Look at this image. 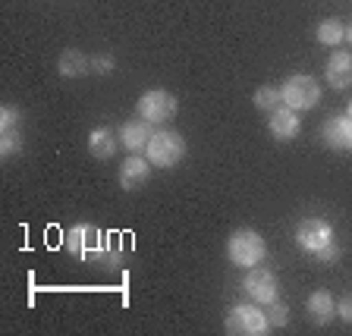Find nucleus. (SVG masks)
<instances>
[{"label":"nucleus","mask_w":352,"mask_h":336,"mask_svg":"<svg viewBox=\"0 0 352 336\" xmlns=\"http://www.w3.org/2000/svg\"><path fill=\"white\" fill-rule=\"evenodd\" d=\"M95 66L101 69V73H110V69H113V57H98Z\"/></svg>","instance_id":"24"},{"label":"nucleus","mask_w":352,"mask_h":336,"mask_svg":"<svg viewBox=\"0 0 352 336\" xmlns=\"http://www.w3.org/2000/svg\"><path fill=\"white\" fill-rule=\"evenodd\" d=\"M139 117L148 123H167L176 117V98L170 91H145L139 98Z\"/></svg>","instance_id":"5"},{"label":"nucleus","mask_w":352,"mask_h":336,"mask_svg":"<svg viewBox=\"0 0 352 336\" xmlns=\"http://www.w3.org/2000/svg\"><path fill=\"white\" fill-rule=\"evenodd\" d=\"M324 142H327L333 151H349L352 148V120L349 117H333L324 123Z\"/></svg>","instance_id":"10"},{"label":"nucleus","mask_w":352,"mask_h":336,"mask_svg":"<svg viewBox=\"0 0 352 336\" xmlns=\"http://www.w3.org/2000/svg\"><path fill=\"white\" fill-rule=\"evenodd\" d=\"M337 315L343 317L346 324H352V295H346V299L337 302Z\"/></svg>","instance_id":"23"},{"label":"nucleus","mask_w":352,"mask_h":336,"mask_svg":"<svg viewBox=\"0 0 352 336\" xmlns=\"http://www.w3.org/2000/svg\"><path fill=\"white\" fill-rule=\"evenodd\" d=\"M227 251H230V261L233 264H239V267H255V264H261L267 249H264V239L255 229H239V233L230 236Z\"/></svg>","instance_id":"2"},{"label":"nucleus","mask_w":352,"mask_h":336,"mask_svg":"<svg viewBox=\"0 0 352 336\" xmlns=\"http://www.w3.org/2000/svg\"><path fill=\"white\" fill-rule=\"evenodd\" d=\"M88 151L95 154L98 161H107V157H113V151H117V139H113L107 129H95L88 135Z\"/></svg>","instance_id":"16"},{"label":"nucleus","mask_w":352,"mask_h":336,"mask_svg":"<svg viewBox=\"0 0 352 336\" xmlns=\"http://www.w3.org/2000/svg\"><path fill=\"white\" fill-rule=\"evenodd\" d=\"M16 123H19V110L16 107L0 110V129H16Z\"/></svg>","instance_id":"22"},{"label":"nucleus","mask_w":352,"mask_h":336,"mask_svg":"<svg viewBox=\"0 0 352 336\" xmlns=\"http://www.w3.org/2000/svg\"><path fill=\"white\" fill-rule=\"evenodd\" d=\"M296 242H299L305 251H318L321 245L333 242V227H330L327 220H321V217H308V220H302L299 227H296Z\"/></svg>","instance_id":"6"},{"label":"nucleus","mask_w":352,"mask_h":336,"mask_svg":"<svg viewBox=\"0 0 352 336\" xmlns=\"http://www.w3.org/2000/svg\"><path fill=\"white\" fill-rule=\"evenodd\" d=\"M346 41L352 44V25H349V29H346Z\"/></svg>","instance_id":"25"},{"label":"nucleus","mask_w":352,"mask_h":336,"mask_svg":"<svg viewBox=\"0 0 352 336\" xmlns=\"http://www.w3.org/2000/svg\"><path fill=\"white\" fill-rule=\"evenodd\" d=\"M227 330L239 336H264L267 333V317H264L261 308L255 305H236L227 315Z\"/></svg>","instance_id":"4"},{"label":"nucleus","mask_w":352,"mask_h":336,"mask_svg":"<svg viewBox=\"0 0 352 336\" xmlns=\"http://www.w3.org/2000/svg\"><path fill=\"white\" fill-rule=\"evenodd\" d=\"M308 315H311V321L315 324H327L330 317L337 315V302L330 299V293L318 289V293L308 295Z\"/></svg>","instance_id":"14"},{"label":"nucleus","mask_w":352,"mask_h":336,"mask_svg":"<svg viewBox=\"0 0 352 336\" xmlns=\"http://www.w3.org/2000/svg\"><path fill=\"white\" fill-rule=\"evenodd\" d=\"M264 317H267V327H286L289 308H286L280 299H271V302H264Z\"/></svg>","instance_id":"18"},{"label":"nucleus","mask_w":352,"mask_h":336,"mask_svg":"<svg viewBox=\"0 0 352 336\" xmlns=\"http://www.w3.org/2000/svg\"><path fill=\"white\" fill-rule=\"evenodd\" d=\"M148 179H151V161H145V157H129V161H123V167H120V186H123L126 192L142 189Z\"/></svg>","instance_id":"8"},{"label":"nucleus","mask_w":352,"mask_h":336,"mask_svg":"<svg viewBox=\"0 0 352 336\" xmlns=\"http://www.w3.org/2000/svg\"><path fill=\"white\" fill-rule=\"evenodd\" d=\"M318 41L324 44V47H337L340 41H346V29L340 19H324L321 25H318Z\"/></svg>","instance_id":"17"},{"label":"nucleus","mask_w":352,"mask_h":336,"mask_svg":"<svg viewBox=\"0 0 352 336\" xmlns=\"http://www.w3.org/2000/svg\"><path fill=\"white\" fill-rule=\"evenodd\" d=\"M280 88H274V85H264V88H258L255 91V107H261V110H277L280 107Z\"/></svg>","instance_id":"19"},{"label":"nucleus","mask_w":352,"mask_h":336,"mask_svg":"<svg viewBox=\"0 0 352 336\" xmlns=\"http://www.w3.org/2000/svg\"><path fill=\"white\" fill-rule=\"evenodd\" d=\"M315 258H318V261H324V264L340 261V249H337V242H327V245H321V249L315 251Z\"/></svg>","instance_id":"21"},{"label":"nucleus","mask_w":352,"mask_h":336,"mask_svg":"<svg viewBox=\"0 0 352 336\" xmlns=\"http://www.w3.org/2000/svg\"><path fill=\"white\" fill-rule=\"evenodd\" d=\"M145 148H148V161H151L154 167H176V164L186 157L183 135H176V132H170V129L154 132Z\"/></svg>","instance_id":"1"},{"label":"nucleus","mask_w":352,"mask_h":336,"mask_svg":"<svg viewBox=\"0 0 352 336\" xmlns=\"http://www.w3.org/2000/svg\"><path fill=\"white\" fill-rule=\"evenodd\" d=\"M271 135L277 142H289L299 135V117L293 107H277L271 113Z\"/></svg>","instance_id":"12"},{"label":"nucleus","mask_w":352,"mask_h":336,"mask_svg":"<svg viewBox=\"0 0 352 336\" xmlns=\"http://www.w3.org/2000/svg\"><path fill=\"white\" fill-rule=\"evenodd\" d=\"M154 132H151V126H148V120H129V123L120 129V139H123V145L129 148V151H139V148H145L148 145V139H151Z\"/></svg>","instance_id":"13"},{"label":"nucleus","mask_w":352,"mask_h":336,"mask_svg":"<svg viewBox=\"0 0 352 336\" xmlns=\"http://www.w3.org/2000/svg\"><path fill=\"white\" fill-rule=\"evenodd\" d=\"M19 148H22L19 129H3V135H0V151H3V157H13Z\"/></svg>","instance_id":"20"},{"label":"nucleus","mask_w":352,"mask_h":336,"mask_svg":"<svg viewBox=\"0 0 352 336\" xmlns=\"http://www.w3.org/2000/svg\"><path fill=\"white\" fill-rule=\"evenodd\" d=\"M327 82H330V88H337V91L352 85V54L337 51L327 60Z\"/></svg>","instance_id":"11"},{"label":"nucleus","mask_w":352,"mask_h":336,"mask_svg":"<svg viewBox=\"0 0 352 336\" xmlns=\"http://www.w3.org/2000/svg\"><path fill=\"white\" fill-rule=\"evenodd\" d=\"M346 117H349V120H352V101H349V113H346Z\"/></svg>","instance_id":"26"},{"label":"nucleus","mask_w":352,"mask_h":336,"mask_svg":"<svg viewBox=\"0 0 352 336\" xmlns=\"http://www.w3.org/2000/svg\"><path fill=\"white\" fill-rule=\"evenodd\" d=\"M280 95H283L286 107L311 110L318 101H321V85H318L311 76H293V79H286V85H283Z\"/></svg>","instance_id":"3"},{"label":"nucleus","mask_w":352,"mask_h":336,"mask_svg":"<svg viewBox=\"0 0 352 336\" xmlns=\"http://www.w3.org/2000/svg\"><path fill=\"white\" fill-rule=\"evenodd\" d=\"M245 293L252 295L255 302H271L277 299V277L271 271H264V267H252L249 277H245Z\"/></svg>","instance_id":"7"},{"label":"nucleus","mask_w":352,"mask_h":336,"mask_svg":"<svg viewBox=\"0 0 352 336\" xmlns=\"http://www.w3.org/2000/svg\"><path fill=\"white\" fill-rule=\"evenodd\" d=\"M88 57L82 51H63L60 54V63H57V69H60V76H66V79H76V76H85V69H88Z\"/></svg>","instance_id":"15"},{"label":"nucleus","mask_w":352,"mask_h":336,"mask_svg":"<svg viewBox=\"0 0 352 336\" xmlns=\"http://www.w3.org/2000/svg\"><path fill=\"white\" fill-rule=\"evenodd\" d=\"M98 245H101V233L95 227H73L66 233V249L76 258H88L91 251H98Z\"/></svg>","instance_id":"9"}]
</instances>
